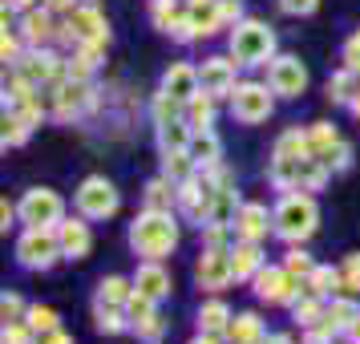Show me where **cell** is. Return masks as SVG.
<instances>
[{
    "label": "cell",
    "mask_w": 360,
    "mask_h": 344,
    "mask_svg": "<svg viewBox=\"0 0 360 344\" xmlns=\"http://www.w3.org/2000/svg\"><path fill=\"white\" fill-rule=\"evenodd\" d=\"M25 49H29L25 37H20L17 29H4V37H0V61H4V65H17Z\"/></svg>",
    "instance_id": "7dc6e473"
},
{
    "label": "cell",
    "mask_w": 360,
    "mask_h": 344,
    "mask_svg": "<svg viewBox=\"0 0 360 344\" xmlns=\"http://www.w3.org/2000/svg\"><path fill=\"white\" fill-rule=\"evenodd\" d=\"M324 308H328V300L304 292V295L292 304V320H295L300 328H311V324H320V320H324Z\"/></svg>",
    "instance_id": "8d00e7d4"
},
{
    "label": "cell",
    "mask_w": 360,
    "mask_h": 344,
    "mask_svg": "<svg viewBox=\"0 0 360 344\" xmlns=\"http://www.w3.org/2000/svg\"><path fill=\"white\" fill-rule=\"evenodd\" d=\"M61 255V239L57 227H25V235L17 239V263L25 272H49Z\"/></svg>",
    "instance_id": "52a82bcc"
},
{
    "label": "cell",
    "mask_w": 360,
    "mask_h": 344,
    "mask_svg": "<svg viewBox=\"0 0 360 344\" xmlns=\"http://www.w3.org/2000/svg\"><path fill=\"white\" fill-rule=\"evenodd\" d=\"M259 344H295V340L288 336V332H267V336H263Z\"/></svg>",
    "instance_id": "6125c7cd"
},
{
    "label": "cell",
    "mask_w": 360,
    "mask_h": 344,
    "mask_svg": "<svg viewBox=\"0 0 360 344\" xmlns=\"http://www.w3.org/2000/svg\"><path fill=\"white\" fill-rule=\"evenodd\" d=\"M130 295H134V279H126V276H105L98 284V304H114V308H126L130 304Z\"/></svg>",
    "instance_id": "4dcf8cb0"
},
{
    "label": "cell",
    "mask_w": 360,
    "mask_h": 344,
    "mask_svg": "<svg viewBox=\"0 0 360 344\" xmlns=\"http://www.w3.org/2000/svg\"><path fill=\"white\" fill-rule=\"evenodd\" d=\"M57 25H61V17L53 13L49 4H37L29 13H20L17 33L25 37L29 49H41V45H57Z\"/></svg>",
    "instance_id": "e0dca14e"
},
{
    "label": "cell",
    "mask_w": 360,
    "mask_h": 344,
    "mask_svg": "<svg viewBox=\"0 0 360 344\" xmlns=\"http://www.w3.org/2000/svg\"><path fill=\"white\" fill-rule=\"evenodd\" d=\"M13 73H20L25 82H33L37 89L49 94L53 85H61L69 77V61H65V53H57L53 45H41V49L20 53V61L13 65Z\"/></svg>",
    "instance_id": "8992f818"
},
{
    "label": "cell",
    "mask_w": 360,
    "mask_h": 344,
    "mask_svg": "<svg viewBox=\"0 0 360 344\" xmlns=\"http://www.w3.org/2000/svg\"><path fill=\"white\" fill-rule=\"evenodd\" d=\"M94 110H98V89H94V82H73V77H65L61 85L49 89V114L57 122H77V117L94 114Z\"/></svg>",
    "instance_id": "ba28073f"
},
{
    "label": "cell",
    "mask_w": 360,
    "mask_h": 344,
    "mask_svg": "<svg viewBox=\"0 0 360 344\" xmlns=\"http://www.w3.org/2000/svg\"><path fill=\"white\" fill-rule=\"evenodd\" d=\"M344 65L360 73V33H352L348 41H344Z\"/></svg>",
    "instance_id": "11a10c76"
},
{
    "label": "cell",
    "mask_w": 360,
    "mask_h": 344,
    "mask_svg": "<svg viewBox=\"0 0 360 344\" xmlns=\"http://www.w3.org/2000/svg\"><path fill=\"white\" fill-rule=\"evenodd\" d=\"M198 82H202V94H211V98H231L235 94V85H239V61L235 57H223V53H214L207 57L202 65H198Z\"/></svg>",
    "instance_id": "2e32d148"
},
{
    "label": "cell",
    "mask_w": 360,
    "mask_h": 344,
    "mask_svg": "<svg viewBox=\"0 0 360 344\" xmlns=\"http://www.w3.org/2000/svg\"><path fill=\"white\" fill-rule=\"evenodd\" d=\"M134 336L142 344H162V336H166V320L158 316V312H150V316H142V320H134V328H130Z\"/></svg>",
    "instance_id": "7bdbcfd3"
},
{
    "label": "cell",
    "mask_w": 360,
    "mask_h": 344,
    "mask_svg": "<svg viewBox=\"0 0 360 344\" xmlns=\"http://www.w3.org/2000/svg\"><path fill=\"white\" fill-rule=\"evenodd\" d=\"M162 89L170 94V98H179L182 106L195 98V94H202V82H198V69L186 65V61H174V65L162 73Z\"/></svg>",
    "instance_id": "44dd1931"
},
{
    "label": "cell",
    "mask_w": 360,
    "mask_h": 344,
    "mask_svg": "<svg viewBox=\"0 0 360 344\" xmlns=\"http://www.w3.org/2000/svg\"><path fill=\"white\" fill-rule=\"evenodd\" d=\"M179 239H182V231H179L174 211H150L146 207L130 223V247H134V255H142V260H166L179 247Z\"/></svg>",
    "instance_id": "7a4b0ae2"
},
{
    "label": "cell",
    "mask_w": 360,
    "mask_h": 344,
    "mask_svg": "<svg viewBox=\"0 0 360 344\" xmlns=\"http://www.w3.org/2000/svg\"><path fill=\"white\" fill-rule=\"evenodd\" d=\"M231 231H235V239H243V243H263L267 231H271V215H267L263 203H243L239 215H235V223H231Z\"/></svg>",
    "instance_id": "d6986e66"
},
{
    "label": "cell",
    "mask_w": 360,
    "mask_h": 344,
    "mask_svg": "<svg viewBox=\"0 0 360 344\" xmlns=\"http://www.w3.org/2000/svg\"><path fill=\"white\" fill-rule=\"evenodd\" d=\"M267 85L276 89V98L283 101H295L308 94V65L300 61V57H292V53H279L276 61L267 65Z\"/></svg>",
    "instance_id": "7c38bea8"
},
{
    "label": "cell",
    "mask_w": 360,
    "mask_h": 344,
    "mask_svg": "<svg viewBox=\"0 0 360 344\" xmlns=\"http://www.w3.org/2000/svg\"><path fill=\"white\" fill-rule=\"evenodd\" d=\"M332 344H356V340H348V336H336V340H332Z\"/></svg>",
    "instance_id": "03108f58"
},
{
    "label": "cell",
    "mask_w": 360,
    "mask_h": 344,
    "mask_svg": "<svg viewBox=\"0 0 360 344\" xmlns=\"http://www.w3.org/2000/svg\"><path fill=\"white\" fill-rule=\"evenodd\" d=\"M0 344H37V332L29 328V320H8L0 332Z\"/></svg>",
    "instance_id": "681fc988"
},
{
    "label": "cell",
    "mask_w": 360,
    "mask_h": 344,
    "mask_svg": "<svg viewBox=\"0 0 360 344\" xmlns=\"http://www.w3.org/2000/svg\"><path fill=\"white\" fill-rule=\"evenodd\" d=\"M352 292H360V251L344 255L340 263V295H352Z\"/></svg>",
    "instance_id": "f6af8a7d"
},
{
    "label": "cell",
    "mask_w": 360,
    "mask_h": 344,
    "mask_svg": "<svg viewBox=\"0 0 360 344\" xmlns=\"http://www.w3.org/2000/svg\"><path fill=\"white\" fill-rule=\"evenodd\" d=\"M271 154H283V158H304V154H311V146H308V130H300V126L283 130V134L276 138Z\"/></svg>",
    "instance_id": "74e56055"
},
{
    "label": "cell",
    "mask_w": 360,
    "mask_h": 344,
    "mask_svg": "<svg viewBox=\"0 0 360 344\" xmlns=\"http://www.w3.org/2000/svg\"><path fill=\"white\" fill-rule=\"evenodd\" d=\"M195 279L202 292H223L235 284V263H231V243L227 247H202L198 251Z\"/></svg>",
    "instance_id": "4fadbf2b"
},
{
    "label": "cell",
    "mask_w": 360,
    "mask_h": 344,
    "mask_svg": "<svg viewBox=\"0 0 360 344\" xmlns=\"http://www.w3.org/2000/svg\"><path fill=\"white\" fill-rule=\"evenodd\" d=\"M320 227V207L308 191H283L271 211V235H279L283 243H308Z\"/></svg>",
    "instance_id": "6da1fadb"
},
{
    "label": "cell",
    "mask_w": 360,
    "mask_h": 344,
    "mask_svg": "<svg viewBox=\"0 0 360 344\" xmlns=\"http://www.w3.org/2000/svg\"><path fill=\"white\" fill-rule=\"evenodd\" d=\"M20 223L25 227H57L65 219V198L57 195L53 186H29L17 203Z\"/></svg>",
    "instance_id": "8fae6325"
},
{
    "label": "cell",
    "mask_w": 360,
    "mask_h": 344,
    "mask_svg": "<svg viewBox=\"0 0 360 344\" xmlns=\"http://www.w3.org/2000/svg\"><path fill=\"white\" fill-rule=\"evenodd\" d=\"M223 336H227V344H259L267 332H263V320L255 312H235Z\"/></svg>",
    "instance_id": "4316f807"
},
{
    "label": "cell",
    "mask_w": 360,
    "mask_h": 344,
    "mask_svg": "<svg viewBox=\"0 0 360 344\" xmlns=\"http://www.w3.org/2000/svg\"><path fill=\"white\" fill-rule=\"evenodd\" d=\"M348 340H356V344H360V316L352 320V328H348Z\"/></svg>",
    "instance_id": "be15d7a7"
},
{
    "label": "cell",
    "mask_w": 360,
    "mask_h": 344,
    "mask_svg": "<svg viewBox=\"0 0 360 344\" xmlns=\"http://www.w3.org/2000/svg\"><path fill=\"white\" fill-rule=\"evenodd\" d=\"M198 166H195V158H191V150H162V174L166 179H174V182H182L186 174H195Z\"/></svg>",
    "instance_id": "f35d334b"
},
{
    "label": "cell",
    "mask_w": 360,
    "mask_h": 344,
    "mask_svg": "<svg viewBox=\"0 0 360 344\" xmlns=\"http://www.w3.org/2000/svg\"><path fill=\"white\" fill-rule=\"evenodd\" d=\"M231 263H235V284H251L267 260H263L259 243H243V239H235V243H231Z\"/></svg>",
    "instance_id": "7402d4cb"
},
{
    "label": "cell",
    "mask_w": 360,
    "mask_h": 344,
    "mask_svg": "<svg viewBox=\"0 0 360 344\" xmlns=\"http://www.w3.org/2000/svg\"><path fill=\"white\" fill-rule=\"evenodd\" d=\"M251 288L259 295L263 304H271V308H292L295 300L304 295V279H295L283 263H263L259 276L251 279Z\"/></svg>",
    "instance_id": "9c48e42d"
},
{
    "label": "cell",
    "mask_w": 360,
    "mask_h": 344,
    "mask_svg": "<svg viewBox=\"0 0 360 344\" xmlns=\"http://www.w3.org/2000/svg\"><path fill=\"white\" fill-rule=\"evenodd\" d=\"M332 340H336V332H328L324 324L304 328V344H332Z\"/></svg>",
    "instance_id": "9f6ffc18"
},
{
    "label": "cell",
    "mask_w": 360,
    "mask_h": 344,
    "mask_svg": "<svg viewBox=\"0 0 360 344\" xmlns=\"http://www.w3.org/2000/svg\"><path fill=\"white\" fill-rule=\"evenodd\" d=\"M214 101H219V98H211V94H195V98L186 101L182 117H186L195 130H211V126H214Z\"/></svg>",
    "instance_id": "d590c367"
},
{
    "label": "cell",
    "mask_w": 360,
    "mask_h": 344,
    "mask_svg": "<svg viewBox=\"0 0 360 344\" xmlns=\"http://www.w3.org/2000/svg\"><path fill=\"white\" fill-rule=\"evenodd\" d=\"M356 94H360V73L356 69L340 65L332 77H328V101H332V106H352Z\"/></svg>",
    "instance_id": "83f0119b"
},
{
    "label": "cell",
    "mask_w": 360,
    "mask_h": 344,
    "mask_svg": "<svg viewBox=\"0 0 360 344\" xmlns=\"http://www.w3.org/2000/svg\"><path fill=\"white\" fill-rule=\"evenodd\" d=\"M279 8H283L288 17H311V13L320 8V0H279Z\"/></svg>",
    "instance_id": "f5cc1de1"
},
{
    "label": "cell",
    "mask_w": 360,
    "mask_h": 344,
    "mask_svg": "<svg viewBox=\"0 0 360 344\" xmlns=\"http://www.w3.org/2000/svg\"><path fill=\"white\" fill-rule=\"evenodd\" d=\"M219 13H223V25L235 29L243 20V0H219Z\"/></svg>",
    "instance_id": "db71d44e"
},
{
    "label": "cell",
    "mask_w": 360,
    "mask_h": 344,
    "mask_svg": "<svg viewBox=\"0 0 360 344\" xmlns=\"http://www.w3.org/2000/svg\"><path fill=\"white\" fill-rule=\"evenodd\" d=\"M304 292H308V295H320V300H332V295H340V267L316 263V267H311V276L304 279Z\"/></svg>",
    "instance_id": "f1b7e54d"
},
{
    "label": "cell",
    "mask_w": 360,
    "mask_h": 344,
    "mask_svg": "<svg viewBox=\"0 0 360 344\" xmlns=\"http://www.w3.org/2000/svg\"><path fill=\"white\" fill-rule=\"evenodd\" d=\"M231 316H235V312H231L223 300H207V304L198 308V332H219V336H223L227 324H231Z\"/></svg>",
    "instance_id": "836d02e7"
},
{
    "label": "cell",
    "mask_w": 360,
    "mask_h": 344,
    "mask_svg": "<svg viewBox=\"0 0 360 344\" xmlns=\"http://www.w3.org/2000/svg\"><path fill=\"white\" fill-rule=\"evenodd\" d=\"M94 328L105 332V336H117V332H130V316H126V308L98 304V300H94Z\"/></svg>",
    "instance_id": "1f68e13d"
},
{
    "label": "cell",
    "mask_w": 360,
    "mask_h": 344,
    "mask_svg": "<svg viewBox=\"0 0 360 344\" xmlns=\"http://www.w3.org/2000/svg\"><path fill=\"white\" fill-rule=\"evenodd\" d=\"M182 106L179 98H170L162 85H158V94H154V101H150V117H154V126H162V122H174V117H182Z\"/></svg>",
    "instance_id": "60d3db41"
},
{
    "label": "cell",
    "mask_w": 360,
    "mask_h": 344,
    "mask_svg": "<svg viewBox=\"0 0 360 344\" xmlns=\"http://www.w3.org/2000/svg\"><path fill=\"white\" fill-rule=\"evenodd\" d=\"M348 110H352V114L360 117V94H356V101H352V106H348Z\"/></svg>",
    "instance_id": "e7e4bbea"
},
{
    "label": "cell",
    "mask_w": 360,
    "mask_h": 344,
    "mask_svg": "<svg viewBox=\"0 0 360 344\" xmlns=\"http://www.w3.org/2000/svg\"><path fill=\"white\" fill-rule=\"evenodd\" d=\"M223 340H227V336H219V332H198L191 344H223Z\"/></svg>",
    "instance_id": "94428289"
},
{
    "label": "cell",
    "mask_w": 360,
    "mask_h": 344,
    "mask_svg": "<svg viewBox=\"0 0 360 344\" xmlns=\"http://www.w3.org/2000/svg\"><path fill=\"white\" fill-rule=\"evenodd\" d=\"M57 45L73 53L77 45H110V20L94 0H77V8L61 17L57 25Z\"/></svg>",
    "instance_id": "3957f363"
},
{
    "label": "cell",
    "mask_w": 360,
    "mask_h": 344,
    "mask_svg": "<svg viewBox=\"0 0 360 344\" xmlns=\"http://www.w3.org/2000/svg\"><path fill=\"white\" fill-rule=\"evenodd\" d=\"M267 179L276 191H320L328 179H332V170L324 166V158H316V154H304V158H283V154H271V163H267Z\"/></svg>",
    "instance_id": "277c9868"
},
{
    "label": "cell",
    "mask_w": 360,
    "mask_h": 344,
    "mask_svg": "<svg viewBox=\"0 0 360 344\" xmlns=\"http://www.w3.org/2000/svg\"><path fill=\"white\" fill-rule=\"evenodd\" d=\"M25 320H29V328H33L37 336H41V332H53V328H61V320H57V312H53L49 304H29Z\"/></svg>",
    "instance_id": "ee69618b"
},
{
    "label": "cell",
    "mask_w": 360,
    "mask_h": 344,
    "mask_svg": "<svg viewBox=\"0 0 360 344\" xmlns=\"http://www.w3.org/2000/svg\"><path fill=\"white\" fill-rule=\"evenodd\" d=\"M57 239H61V255L65 260H85L94 251V231H89V219L77 215V219H61L57 223Z\"/></svg>",
    "instance_id": "ac0fdd59"
},
{
    "label": "cell",
    "mask_w": 360,
    "mask_h": 344,
    "mask_svg": "<svg viewBox=\"0 0 360 344\" xmlns=\"http://www.w3.org/2000/svg\"><path fill=\"white\" fill-rule=\"evenodd\" d=\"M231 57L239 65H271L279 53H276V29L267 20H255V17H243L235 29H231Z\"/></svg>",
    "instance_id": "5b68a950"
},
{
    "label": "cell",
    "mask_w": 360,
    "mask_h": 344,
    "mask_svg": "<svg viewBox=\"0 0 360 344\" xmlns=\"http://www.w3.org/2000/svg\"><path fill=\"white\" fill-rule=\"evenodd\" d=\"M336 142H340V134H336V126H332V122H311V126H308V146H311V154H316V158H324Z\"/></svg>",
    "instance_id": "ab89813d"
},
{
    "label": "cell",
    "mask_w": 360,
    "mask_h": 344,
    "mask_svg": "<svg viewBox=\"0 0 360 344\" xmlns=\"http://www.w3.org/2000/svg\"><path fill=\"white\" fill-rule=\"evenodd\" d=\"M130 279H134V292H142L154 304H162L166 295H170V272L162 267V260H142Z\"/></svg>",
    "instance_id": "ffe728a7"
},
{
    "label": "cell",
    "mask_w": 360,
    "mask_h": 344,
    "mask_svg": "<svg viewBox=\"0 0 360 344\" xmlns=\"http://www.w3.org/2000/svg\"><path fill=\"white\" fill-rule=\"evenodd\" d=\"M191 158H195L198 170L223 166V142H219V134L214 130H195V138H191Z\"/></svg>",
    "instance_id": "cb8c5ba5"
},
{
    "label": "cell",
    "mask_w": 360,
    "mask_h": 344,
    "mask_svg": "<svg viewBox=\"0 0 360 344\" xmlns=\"http://www.w3.org/2000/svg\"><path fill=\"white\" fill-rule=\"evenodd\" d=\"M186 17H191V25L198 29V37H214V33L227 29V25H223V13H219V0H191V4H186Z\"/></svg>",
    "instance_id": "d4e9b609"
},
{
    "label": "cell",
    "mask_w": 360,
    "mask_h": 344,
    "mask_svg": "<svg viewBox=\"0 0 360 344\" xmlns=\"http://www.w3.org/2000/svg\"><path fill=\"white\" fill-rule=\"evenodd\" d=\"M37 344H73V336H69L65 328H53V332H41Z\"/></svg>",
    "instance_id": "6f0895ef"
},
{
    "label": "cell",
    "mask_w": 360,
    "mask_h": 344,
    "mask_svg": "<svg viewBox=\"0 0 360 344\" xmlns=\"http://www.w3.org/2000/svg\"><path fill=\"white\" fill-rule=\"evenodd\" d=\"M73 203H77V215H85L89 223H94V219H110V215L117 211V191H114V182L110 179L89 174V179L77 186Z\"/></svg>",
    "instance_id": "5bb4252c"
},
{
    "label": "cell",
    "mask_w": 360,
    "mask_h": 344,
    "mask_svg": "<svg viewBox=\"0 0 360 344\" xmlns=\"http://www.w3.org/2000/svg\"><path fill=\"white\" fill-rule=\"evenodd\" d=\"M170 41H179V45H195V41H202V37H198V29L195 25H191V17H186V13H182L179 20H174V25H170Z\"/></svg>",
    "instance_id": "f907efd6"
},
{
    "label": "cell",
    "mask_w": 360,
    "mask_h": 344,
    "mask_svg": "<svg viewBox=\"0 0 360 344\" xmlns=\"http://www.w3.org/2000/svg\"><path fill=\"white\" fill-rule=\"evenodd\" d=\"M356 316H360V304L352 300V295H332L320 324H324L328 332H336V336H348V328H352Z\"/></svg>",
    "instance_id": "603a6c76"
},
{
    "label": "cell",
    "mask_w": 360,
    "mask_h": 344,
    "mask_svg": "<svg viewBox=\"0 0 360 344\" xmlns=\"http://www.w3.org/2000/svg\"><path fill=\"white\" fill-rule=\"evenodd\" d=\"M25 312H29V304H25L17 292H4V300H0V320H4V324H8V320H25Z\"/></svg>",
    "instance_id": "816d5d0a"
},
{
    "label": "cell",
    "mask_w": 360,
    "mask_h": 344,
    "mask_svg": "<svg viewBox=\"0 0 360 344\" xmlns=\"http://www.w3.org/2000/svg\"><path fill=\"white\" fill-rule=\"evenodd\" d=\"M37 4H45V0H4V8H13V13H29Z\"/></svg>",
    "instance_id": "91938a15"
},
{
    "label": "cell",
    "mask_w": 360,
    "mask_h": 344,
    "mask_svg": "<svg viewBox=\"0 0 360 344\" xmlns=\"http://www.w3.org/2000/svg\"><path fill=\"white\" fill-rule=\"evenodd\" d=\"M239 207H243L239 191H235V186H223V191H214L211 219H207V223H223V227H231V223H235V215H239Z\"/></svg>",
    "instance_id": "d6a6232c"
},
{
    "label": "cell",
    "mask_w": 360,
    "mask_h": 344,
    "mask_svg": "<svg viewBox=\"0 0 360 344\" xmlns=\"http://www.w3.org/2000/svg\"><path fill=\"white\" fill-rule=\"evenodd\" d=\"M324 166L332 170V174H344V170H352V146H348V142L340 138V142H336V146L324 154Z\"/></svg>",
    "instance_id": "c3c4849f"
},
{
    "label": "cell",
    "mask_w": 360,
    "mask_h": 344,
    "mask_svg": "<svg viewBox=\"0 0 360 344\" xmlns=\"http://www.w3.org/2000/svg\"><path fill=\"white\" fill-rule=\"evenodd\" d=\"M211 203H214V186L202 170H195V174H186L179 182V215H186L191 223L202 227L211 219Z\"/></svg>",
    "instance_id": "9a60e30c"
},
{
    "label": "cell",
    "mask_w": 360,
    "mask_h": 344,
    "mask_svg": "<svg viewBox=\"0 0 360 344\" xmlns=\"http://www.w3.org/2000/svg\"><path fill=\"white\" fill-rule=\"evenodd\" d=\"M29 134H33V126L25 122L20 114H13V110H4V122H0V146L4 150H17L29 142Z\"/></svg>",
    "instance_id": "e575fe53"
},
{
    "label": "cell",
    "mask_w": 360,
    "mask_h": 344,
    "mask_svg": "<svg viewBox=\"0 0 360 344\" xmlns=\"http://www.w3.org/2000/svg\"><path fill=\"white\" fill-rule=\"evenodd\" d=\"M158 130V154L162 150H191V138H195V126L186 117H174V122H162L154 126Z\"/></svg>",
    "instance_id": "f546056e"
},
{
    "label": "cell",
    "mask_w": 360,
    "mask_h": 344,
    "mask_svg": "<svg viewBox=\"0 0 360 344\" xmlns=\"http://www.w3.org/2000/svg\"><path fill=\"white\" fill-rule=\"evenodd\" d=\"M13 219H20V211L8 203V198H4V203H0V227L8 231V227H13Z\"/></svg>",
    "instance_id": "680465c9"
},
{
    "label": "cell",
    "mask_w": 360,
    "mask_h": 344,
    "mask_svg": "<svg viewBox=\"0 0 360 344\" xmlns=\"http://www.w3.org/2000/svg\"><path fill=\"white\" fill-rule=\"evenodd\" d=\"M142 203H146L150 211H179V182L158 174V179L146 182V191H142Z\"/></svg>",
    "instance_id": "484cf974"
},
{
    "label": "cell",
    "mask_w": 360,
    "mask_h": 344,
    "mask_svg": "<svg viewBox=\"0 0 360 344\" xmlns=\"http://www.w3.org/2000/svg\"><path fill=\"white\" fill-rule=\"evenodd\" d=\"M283 267H288L295 279H308V276H311V267H316V260H311V255H308V251H304L300 243H292V251L283 255Z\"/></svg>",
    "instance_id": "bcb514c9"
},
{
    "label": "cell",
    "mask_w": 360,
    "mask_h": 344,
    "mask_svg": "<svg viewBox=\"0 0 360 344\" xmlns=\"http://www.w3.org/2000/svg\"><path fill=\"white\" fill-rule=\"evenodd\" d=\"M276 110V89L263 82H239L235 85V94H231V114L235 122H243V126H259L267 122Z\"/></svg>",
    "instance_id": "30bf717a"
},
{
    "label": "cell",
    "mask_w": 360,
    "mask_h": 344,
    "mask_svg": "<svg viewBox=\"0 0 360 344\" xmlns=\"http://www.w3.org/2000/svg\"><path fill=\"white\" fill-rule=\"evenodd\" d=\"M186 13V4H179V0H150V20H154V29H162V33H170V25Z\"/></svg>",
    "instance_id": "b9f144b4"
}]
</instances>
